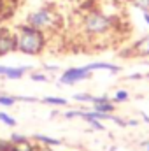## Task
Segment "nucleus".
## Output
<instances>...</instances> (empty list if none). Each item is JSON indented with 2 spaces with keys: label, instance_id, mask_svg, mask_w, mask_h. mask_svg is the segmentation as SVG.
I'll return each mask as SVG.
<instances>
[{
  "label": "nucleus",
  "instance_id": "obj_1",
  "mask_svg": "<svg viewBox=\"0 0 149 151\" xmlns=\"http://www.w3.org/2000/svg\"><path fill=\"white\" fill-rule=\"evenodd\" d=\"M81 32L90 40H100L104 37H109L112 34L123 30L121 19L117 16H105L100 11H90L81 18Z\"/></svg>",
  "mask_w": 149,
  "mask_h": 151
},
{
  "label": "nucleus",
  "instance_id": "obj_2",
  "mask_svg": "<svg viewBox=\"0 0 149 151\" xmlns=\"http://www.w3.org/2000/svg\"><path fill=\"white\" fill-rule=\"evenodd\" d=\"M16 37H18V51L23 53V55L37 56L47 46L46 32H42L39 28H34V27H30L27 23L18 27Z\"/></svg>",
  "mask_w": 149,
  "mask_h": 151
},
{
  "label": "nucleus",
  "instance_id": "obj_3",
  "mask_svg": "<svg viewBox=\"0 0 149 151\" xmlns=\"http://www.w3.org/2000/svg\"><path fill=\"white\" fill-rule=\"evenodd\" d=\"M27 25L42 32H54L62 27V16L53 5H44L27 16Z\"/></svg>",
  "mask_w": 149,
  "mask_h": 151
},
{
  "label": "nucleus",
  "instance_id": "obj_4",
  "mask_svg": "<svg viewBox=\"0 0 149 151\" xmlns=\"http://www.w3.org/2000/svg\"><path fill=\"white\" fill-rule=\"evenodd\" d=\"M18 51V37L7 28H0V56Z\"/></svg>",
  "mask_w": 149,
  "mask_h": 151
},
{
  "label": "nucleus",
  "instance_id": "obj_5",
  "mask_svg": "<svg viewBox=\"0 0 149 151\" xmlns=\"http://www.w3.org/2000/svg\"><path fill=\"white\" fill-rule=\"evenodd\" d=\"M91 77V70H88L86 67H81V69H69L65 70L62 77H60V83L62 84H74L77 81H82V79H88Z\"/></svg>",
  "mask_w": 149,
  "mask_h": 151
},
{
  "label": "nucleus",
  "instance_id": "obj_6",
  "mask_svg": "<svg viewBox=\"0 0 149 151\" xmlns=\"http://www.w3.org/2000/svg\"><path fill=\"white\" fill-rule=\"evenodd\" d=\"M123 58H133V56H149V35L140 40H137L135 44H132L128 49H125Z\"/></svg>",
  "mask_w": 149,
  "mask_h": 151
},
{
  "label": "nucleus",
  "instance_id": "obj_7",
  "mask_svg": "<svg viewBox=\"0 0 149 151\" xmlns=\"http://www.w3.org/2000/svg\"><path fill=\"white\" fill-rule=\"evenodd\" d=\"M27 70H30V67H5L0 65V76L7 77V79H19L27 74Z\"/></svg>",
  "mask_w": 149,
  "mask_h": 151
},
{
  "label": "nucleus",
  "instance_id": "obj_8",
  "mask_svg": "<svg viewBox=\"0 0 149 151\" xmlns=\"http://www.w3.org/2000/svg\"><path fill=\"white\" fill-rule=\"evenodd\" d=\"M88 70H98V69H105V70H112V72H119L121 69L114 63H107V62H95V63H90L86 65Z\"/></svg>",
  "mask_w": 149,
  "mask_h": 151
},
{
  "label": "nucleus",
  "instance_id": "obj_9",
  "mask_svg": "<svg viewBox=\"0 0 149 151\" xmlns=\"http://www.w3.org/2000/svg\"><path fill=\"white\" fill-rule=\"evenodd\" d=\"M34 139L37 141L39 144H44V146H60L62 144V141L53 139V137H47V135H42V134H35Z\"/></svg>",
  "mask_w": 149,
  "mask_h": 151
},
{
  "label": "nucleus",
  "instance_id": "obj_10",
  "mask_svg": "<svg viewBox=\"0 0 149 151\" xmlns=\"http://www.w3.org/2000/svg\"><path fill=\"white\" fill-rule=\"evenodd\" d=\"M35 150V144L30 142L28 139L23 141V142H18V144H12V150L11 151H34Z\"/></svg>",
  "mask_w": 149,
  "mask_h": 151
},
{
  "label": "nucleus",
  "instance_id": "obj_11",
  "mask_svg": "<svg viewBox=\"0 0 149 151\" xmlns=\"http://www.w3.org/2000/svg\"><path fill=\"white\" fill-rule=\"evenodd\" d=\"M42 102L51 104V106H67V100L60 99V97H46V99H42Z\"/></svg>",
  "mask_w": 149,
  "mask_h": 151
},
{
  "label": "nucleus",
  "instance_id": "obj_12",
  "mask_svg": "<svg viewBox=\"0 0 149 151\" xmlns=\"http://www.w3.org/2000/svg\"><path fill=\"white\" fill-rule=\"evenodd\" d=\"M95 111H98V113H112V111H114V104H112V102L95 104Z\"/></svg>",
  "mask_w": 149,
  "mask_h": 151
},
{
  "label": "nucleus",
  "instance_id": "obj_13",
  "mask_svg": "<svg viewBox=\"0 0 149 151\" xmlns=\"http://www.w3.org/2000/svg\"><path fill=\"white\" fill-rule=\"evenodd\" d=\"M18 100H16V97H11V95H2L0 93V106H4V107H11V106H14Z\"/></svg>",
  "mask_w": 149,
  "mask_h": 151
},
{
  "label": "nucleus",
  "instance_id": "obj_14",
  "mask_svg": "<svg viewBox=\"0 0 149 151\" xmlns=\"http://www.w3.org/2000/svg\"><path fill=\"white\" fill-rule=\"evenodd\" d=\"M0 121L5 123L7 127H16V119L12 116H9L7 113H0Z\"/></svg>",
  "mask_w": 149,
  "mask_h": 151
},
{
  "label": "nucleus",
  "instance_id": "obj_15",
  "mask_svg": "<svg viewBox=\"0 0 149 151\" xmlns=\"http://www.w3.org/2000/svg\"><path fill=\"white\" fill-rule=\"evenodd\" d=\"M84 119H86V121H90V123H91V125H93L97 130H104V125L100 123V119H95V118H88V116H84Z\"/></svg>",
  "mask_w": 149,
  "mask_h": 151
},
{
  "label": "nucleus",
  "instance_id": "obj_16",
  "mask_svg": "<svg viewBox=\"0 0 149 151\" xmlns=\"http://www.w3.org/2000/svg\"><path fill=\"white\" fill-rule=\"evenodd\" d=\"M126 99H128V93H126L125 90H119V91L116 93V97H114V100H116V102H125Z\"/></svg>",
  "mask_w": 149,
  "mask_h": 151
},
{
  "label": "nucleus",
  "instance_id": "obj_17",
  "mask_svg": "<svg viewBox=\"0 0 149 151\" xmlns=\"http://www.w3.org/2000/svg\"><path fill=\"white\" fill-rule=\"evenodd\" d=\"M9 141H11L12 144H18V142H23V141H27V137H25V135H21V134H12Z\"/></svg>",
  "mask_w": 149,
  "mask_h": 151
},
{
  "label": "nucleus",
  "instance_id": "obj_18",
  "mask_svg": "<svg viewBox=\"0 0 149 151\" xmlns=\"http://www.w3.org/2000/svg\"><path fill=\"white\" fill-rule=\"evenodd\" d=\"M11 150H12V142L5 141V139H0V151H11Z\"/></svg>",
  "mask_w": 149,
  "mask_h": 151
},
{
  "label": "nucleus",
  "instance_id": "obj_19",
  "mask_svg": "<svg viewBox=\"0 0 149 151\" xmlns=\"http://www.w3.org/2000/svg\"><path fill=\"white\" fill-rule=\"evenodd\" d=\"M74 99L79 102H91V95H88V93H77Z\"/></svg>",
  "mask_w": 149,
  "mask_h": 151
},
{
  "label": "nucleus",
  "instance_id": "obj_20",
  "mask_svg": "<svg viewBox=\"0 0 149 151\" xmlns=\"http://www.w3.org/2000/svg\"><path fill=\"white\" fill-rule=\"evenodd\" d=\"M91 102L93 104H104V102H111L109 97H91Z\"/></svg>",
  "mask_w": 149,
  "mask_h": 151
},
{
  "label": "nucleus",
  "instance_id": "obj_21",
  "mask_svg": "<svg viewBox=\"0 0 149 151\" xmlns=\"http://www.w3.org/2000/svg\"><path fill=\"white\" fill-rule=\"evenodd\" d=\"M32 79H34V81H46L47 77L44 74H32Z\"/></svg>",
  "mask_w": 149,
  "mask_h": 151
},
{
  "label": "nucleus",
  "instance_id": "obj_22",
  "mask_svg": "<svg viewBox=\"0 0 149 151\" xmlns=\"http://www.w3.org/2000/svg\"><path fill=\"white\" fill-rule=\"evenodd\" d=\"M75 116H79V111H69V113H65V118H75Z\"/></svg>",
  "mask_w": 149,
  "mask_h": 151
},
{
  "label": "nucleus",
  "instance_id": "obj_23",
  "mask_svg": "<svg viewBox=\"0 0 149 151\" xmlns=\"http://www.w3.org/2000/svg\"><path fill=\"white\" fill-rule=\"evenodd\" d=\"M144 21H146V23L149 25V12H148V11L144 12Z\"/></svg>",
  "mask_w": 149,
  "mask_h": 151
},
{
  "label": "nucleus",
  "instance_id": "obj_24",
  "mask_svg": "<svg viewBox=\"0 0 149 151\" xmlns=\"http://www.w3.org/2000/svg\"><path fill=\"white\" fill-rule=\"evenodd\" d=\"M146 148H148V151H149V142H148V144H146Z\"/></svg>",
  "mask_w": 149,
  "mask_h": 151
}]
</instances>
